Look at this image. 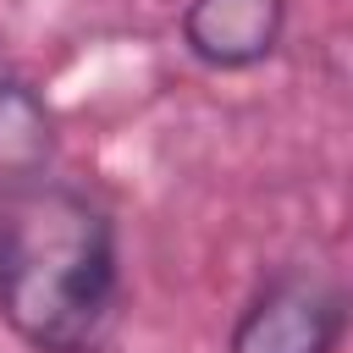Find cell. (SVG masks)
<instances>
[{
  "label": "cell",
  "mask_w": 353,
  "mask_h": 353,
  "mask_svg": "<svg viewBox=\"0 0 353 353\" xmlns=\"http://www.w3.org/2000/svg\"><path fill=\"white\" fill-rule=\"evenodd\" d=\"M121 298V237L94 193L50 176L0 199V325L28 353H99Z\"/></svg>",
  "instance_id": "obj_1"
},
{
  "label": "cell",
  "mask_w": 353,
  "mask_h": 353,
  "mask_svg": "<svg viewBox=\"0 0 353 353\" xmlns=\"http://www.w3.org/2000/svg\"><path fill=\"white\" fill-rule=\"evenodd\" d=\"M353 331V298L320 270H276L232 320L221 353H336Z\"/></svg>",
  "instance_id": "obj_2"
},
{
  "label": "cell",
  "mask_w": 353,
  "mask_h": 353,
  "mask_svg": "<svg viewBox=\"0 0 353 353\" xmlns=\"http://www.w3.org/2000/svg\"><path fill=\"white\" fill-rule=\"evenodd\" d=\"M176 33L204 72H254L287 39V0H188Z\"/></svg>",
  "instance_id": "obj_3"
},
{
  "label": "cell",
  "mask_w": 353,
  "mask_h": 353,
  "mask_svg": "<svg viewBox=\"0 0 353 353\" xmlns=\"http://www.w3.org/2000/svg\"><path fill=\"white\" fill-rule=\"evenodd\" d=\"M55 110L11 66H0V199L50 182L55 171Z\"/></svg>",
  "instance_id": "obj_4"
}]
</instances>
